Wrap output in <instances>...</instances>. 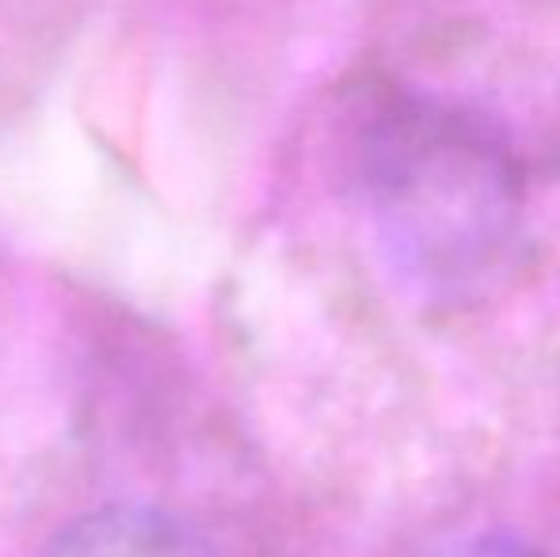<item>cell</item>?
Segmentation results:
<instances>
[{"instance_id": "obj_1", "label": "cell", "mask_w": 560, "mask_h": 557, "mask_svg": "<svg viewBox=\"0 0 560 557\" xmlns=\"http://www.w3.org/2000/svg\"><path fill=\"white\" fill-rule=\"evenodd\" d=\"M359 179L393 276L431 302H469L518 256L526 169L480 112L393 89L359 127Z\"/></svg>"}, {"instance_id": "obj_3", "label": "cell", "mask_w": 560, "mask_h": 557, "mask_svg": "<svg viewBox=\"0 0 560 557\" xmlns=\"http://www.w3.org/2000/svg\"><path fill=\"white\" fill-rule=\"evenodd\" d=\"M423 557H549V554L518 535L480 531V535H462V538H450V543H439L435 550H428Z\"/></svg>"}, {"instance_id": "obj_2", "label": "cell", "mask_w": 560, "mask_h": 557, "mask_svg": "<svg viewBox=\"0 0 560 557\" xmlns=\"http://www.w3.org/2000/svg\"><path fill=\"white\" fill-rule=\"evenodd\" d=\"M43 557H218L176 512L153 504H107L58 531Z\"/></svg>"}]
</instances>
